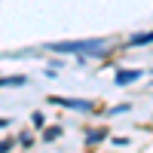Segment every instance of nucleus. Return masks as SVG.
Listing matches in <instances>:
<instances>
[{"label":"nucleus","instance_id":"nucleus-2","mask_svg":"<svg viewBox=\"0 0 153 153\" xmlns=\"http://www.w3.org/2000/svg\"><path fill=\"white\" fill-rule=\"evenodd\" d=\"M49 101L65 104V107H76V110H92V104H89V101H68V98H49Z\"/></svg>","mask_w":153,"mask_h":153},{"label":"nucleus","instance_id":"nucleus-4","mask_svg":"<svg viewBox=\"0 0 153 153\" xmlns=\"http://www.w3.org/2000/svg\"><path fill=\"white\" fill-rule=\"evenodd\" d=\"M132 43H153V34H135Z\"/></svg>","mask_w":153,"mask_h":153},{"label":"nucleus","instance_id":"nucleus-1","mask_svg":"<svg viewBox=\"0 0 153 153\" xmlns=\"http://www.w3.org/2000/svg\"><path fill=\"white\" fill-rule=\"evenodd\" d=\"M49 52H61V55H107V43L104 40H65V43H52Z\"/></svg>","mask_w":153,"mask_h":153},{"label":"nucleus","instance_id":"nucleus-3","mask_svg":"<svg viewBox=\"0 0 153 153\" xmlns=\"http://www.w3.org/2000/svg\"><path fill=\"white\" fill-rule=\"evenodd\" d=\"M138 76H141V71H120L117 74V86H126V83L138 80Z\"/></svg>","mask_w":153,"mask_h":153}]
</instances>
